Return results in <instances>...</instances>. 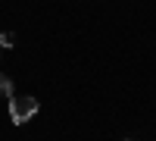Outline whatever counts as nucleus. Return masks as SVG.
<instances>
[{
	"label": "nucleus",
	"instance_id": "nucleus-1",
	"mask_svg": "<svg viewBox=\"0 0 156 141\" xmlns=\"http://www.w3.org/2000/svg\"><path fill=\"white\" fill-rule=\"evenodd\" d=\"M37 110H41L37 97H31V94H25V97H12V100H9V122H12V125L31 122V119L37 116Z\"/></svg>",
	"mask_w": 156,
	"mask_h": 141
},
{
	"label": "nucleus",
	"instance_id": "nucleus-2",
	"mask_svg": "<svg viewBox=\"0 0 156 141\" xmlns=\"http://www.w3.org/2000/svg\"><path fill=\"white\" fill-rule=\"evenodd\" d=\"M0 97H12V82L6 75H0Z\"/></svg>",
	"mask_w": 156,
	"mask_h": 141
},
{
	"label": "nucleus",
	"instance_id": "nucleus-3",
	"mask_svg": "<svg viewBox=\"0 0 156 141\" xmlns=\"http://www.w3.org/2000/svg\"><path fill=\"white\" fill-rule=\"evenodd\" d=\"M12 44H16V35H9V32H0V47H12Z\"/></svg>",
	"mask_w": 156,
	"mask_h": 141
}]
</instances>
